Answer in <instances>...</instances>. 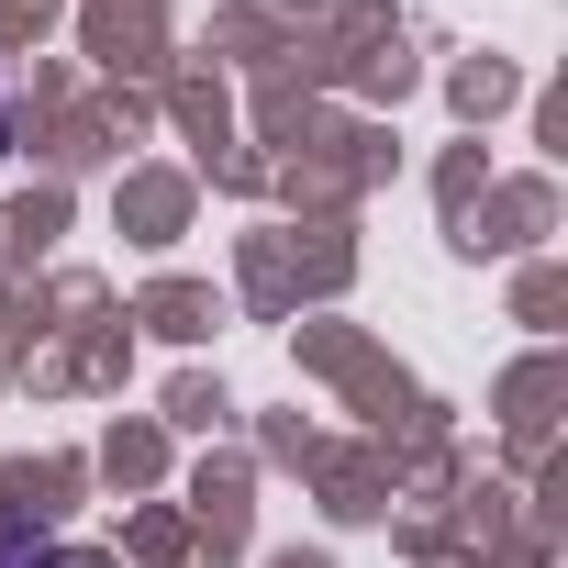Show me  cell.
I'll return each instance as SVG.
<instances>
[{
	"instance_id": "obj_1",
	"label": "cell",
	"mask_w": 568,
	"mask_h": 568,
	"mask_svg": "<svg viewBox=\"0 0 568 568\" xmlns=\"http://www.w3.org/2000/svg\"><path fill=\"white\" fill-rule=\"evenodd\" d=\"M0 145H12V101H0Z\"/></svg>"
}]
</instances>
